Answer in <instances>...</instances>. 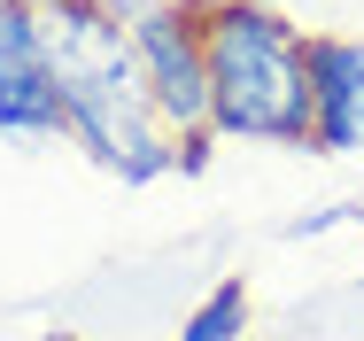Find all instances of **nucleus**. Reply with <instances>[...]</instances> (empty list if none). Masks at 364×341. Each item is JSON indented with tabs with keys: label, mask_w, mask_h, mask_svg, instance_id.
<instances>
[{
	"label": "nucleus",
	"mask_w": 364,
	"mask_h": 341,
	"mask_svg": "<svg viewBox=\"0 0 364 341\" xmlns=\"http://www.w3.org/2000/svg\"><path fill=\"white\" fill-rule=\"evenodd\" d=\"M248 310H256V303H248V279H218V287L194 303V318L178 326V341H240L248 334Z\"/></svg>",
	"instance_id": "423d86ee"
},
{
	"label": "nucleus",
	"mask_w": 364,
	"mask_h": 341,
	"mask_svg": "<svg viewBox=\"0 0 364 341\" xmlns=\"http://www.w3.org/2000/svg\"><path fill=\"white\" fill-rule=\"evenodd\" d=\"M47 85L63 101V140L85 147L124 187H147L178 171V147L147 101L140 55H132V8L117 0H31Z\"/></svg>",
	"instance_id": "f257e3e1"
},
{
	"label": "nucleus",
	"mask_w": 364,
	"mask_h": 341,
	"mask_svg": "<svg viewBox=\"0 0 364 341\" xmlns=\"http://www.w3.org/2000/svg\"><path fill=\"white\" fill-rule=\"evenodd\" d=\"M0 132L8 140H63V101L47 85L31 0H0Z\"/></svg>",
	"instance_id": "39448f33"
},
{
	"label": "nucleus",
	"mask_w": 364,
	"mask_h": 341,
	"mask_svg": "<svg viewBox=\"0 0 364 341\" xmlns=\"http://www.w3.org/2000/svg\"><path fill=\"white\" fill-rule=\"evenodd\" d=\"M310 31L272 0H202L210 132L256 147H310Z\"/></svg>",
	"instance_id": "f03ea898"
},
{
	"label": "nucleus",
	"mask_w": 364,
	"mask_h": 341,
	"mask_svg": "<svg viewBox=\"0 0 364 341\" xmlns=\"http://www.w3.org/2000/svg\"><path fill=\"white\" fill-rule=\"evenodd\" d=\"M310 155H357L364 147V39L310 31Z\"/></svg>",
	"instance_id": "20e7f679"
},
{
	"label": "nucleus",
	"mask_w": 364,
	"mask_h": 341,
	"mask_svg": "<svg viewBox=\"0 0 364 341\" xmlns=\"http://www.w3.org/2000/svg\"><path fill=\"white\" fill-rule=\"evenodd\" d=\"M132 55H140L147 101L178 147V171L210 163V55H202V0H155L132 8Z\"/></svg>",
	"instance_id": "7ed1b4c3"
}]
</instances>
